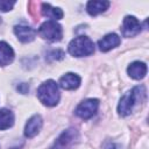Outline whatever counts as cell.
Segmentation results:
<instances>
[{
  "instance_id": "cell-9",
  "label": "cell",
  "mask_w": 149,
  "mask_h": 149,
  "mask_svg": "<svg viewBox=\"0 0 149 149\" xmlns=\"http://www.w3.org/2000/svg\"><path fill=\"white\" fill-rule=\"evenodd\" d=\"M14 33L16 37L22 42V43H28L31 42L35 36H36V30L31 27H28L26 24H17L14 27Z\"/></svg>"
},
{
  "instance_id": "cell-17",
  "label": "cell",
  "mask_w": 149,
  "mask_h": 149,
  "mask_svg": "<svg viewBox=\"0 0 149 149\" xmlns=\"http://www.w3.org/2000/svg\"><path fill=\"white\" fill-rule=\"evenodd\" d=\"M15 5V1H6V0H0V10L2 12H8L13 8Z\"/></svg>"
},
{
  "instance_id": "cell-11",
  "label": "cell",
  "mask_w": 149,
  "mask_h": 149,
  "mask_svg": "<svg viewBox=\"0 0 149 149\" xmlns=\"http://www.w3.org/2000/svg\"><path fill=\"white\" fill-rule=\"evenodd\" d=\"M80 77L76 73H72V72H68L65 73L64 76L61 77L59 79V86L64 90H76L79 85H80Z\"/></svg>"
},
{
  "instance_id": "cell-16",
  "label": "cell",
  "mask_w": 149,
  "mask_h": 149,
  "mask_svg": "<svg viewBox=\"0 0 149 149\" xmlns=\"http://www.w3.org/2000/svg\"><path fill=\"white\" fill-rule=\"evenodd\" d=\"M14 123V114L7 108L0 109V130L8 129Z\"/></svg>"
},
{
  "instance_id": "cell-7",
  "label": "cell",
  "mask_w": 149,
  "mask_h": 149,
  "mask_svg": "<svg viewBox=\"0 0 149 149\" xmlns=\"http://www.w3.org/2000/svg\"><path fill=\"white\" fill-rule=\"evenodd\" d=\"M141 28H142L141 23L139 22V20L135 16L127 15L123 19L122 27H121V33L125 37H133V36H136L137 34H140Z\"/></svg>"
},
{
  "instance_id": "cell-6",
  "label": "cell",
  "mask_w": 149,
  "mask_h": 149,
  "mask_svg": "<svg viewBox=\"0 0 149 149\" xmlns=\"http://www.w3.org/2000/svg\"><path fill=\"white\" fill-rule=\"evenodd\" d=\"M77 137H78V133L76 129L73 128L66 129L57 137L51 149H70L74 144V141L77 140Z\"/></svg>"
},
{
  "instance_id": "cell-3",
  "label": "cell",
  "mask_w": 149,
  "mask_h": 149,
  "mask_svg": "<svg viewBox=\"0 0 149 149\" xmlns=\"http://www.w3.org/2000/svg\"><path fill=\"white\" fill-rule=\"evenodd\" d=\"M68 51L74 57L90 56L94 52V43L87 36H78L69 43Z\"/></svg>"
},
{
  "instance_id": "cell-10",
  "label": "cell",
  "mask_w": 149,
  "mask_h": 149,
  "mask_svg": "<svg viewBox=\"0 0 149 149\" xmlns=\"http://www.w3.org/2000/svg\"><path fill=\"white\" fill-rule=\"evenodd\" d=\"M120 42H121L120 37H119L116 34L111 33V34L105 35L101 40L98 41V47H99L100 51L106 52V51H108V50H111V49L118 47V45L120 44Z\"/></svg>"
},
{
  "instance_id": "cell-19",
  "label": "cell",
  "mask_w": 149,
  "mask_h": 149,
  "mask_svg": "<svg viewBox=\"0 0 149 149\" xmlns=\"http://www.w3.org/2000/svg\"><path fill=\"white\" fill-rule=\"evenodd\" d=\"M104 149H119V146H116V144L113 143V142H108V143L105 144Z\"/></svg>"
},
{
  "instance_id": "cell-4",
  "label": "cell",
  "mask_w": 149,
  "mask_h": 149,
  "mask_svg": "<svg viewBox=\"0 0 149 149\" xmlns=\"http://www.w3.org/2000/svg\"><path fill=\"white\" fill-rule=\"evenodd\" d=\"M38 35L42 38L48 40L50 42H57L63 36V29H62V26L59 23H57L56 21L49 20V21L43 22L40 26Z\"/></svg>"
},
{
  "instance_id": "cell-15",
  "label": "cell",
  "mask_w": 149,
  "mask_h": 149,
  "mask_svg": "<svg viewBox=\"0 0 149 149\" xmlns=\"http://www.w3.org/2000/svg\"><path fill=\"white\" fill-rule=\"evenodd\" d=\"M109 1H99V0H94V1H88L86 5V10L90 15L95 16L102 12H105L108 7H109Z\"/></svg>"
},
{
  "instance_id": "cell-2",
  "label": "cell",
  "mask_w": 149,
  "mask_h": 149,
  "mask_svg": "<svg viewBox=\"0 0 149 149\" xmlns=\"http://www.w3.org/2000/svg\"><path fill=\"white\" fill-rule=\"evenodd\" d=\"M37 98L45 106H55L59 101L58 85L55 80H47L40 85L37 88Z\"/></svg>"
},
{
  "instance_id": "cell-8",
  "label": "cell",
  "mask_w": 149,
  "mask_h": 149,
  "mask_svg": "<svg viewBox=\"0 0 149 149\" xmlns=\"http://www.w3.org/2000/svg\"><path fill=\"white\" fill-rule=\"evenodd\" d=\"M42 125H43V120H42L41 115H38V114L33 115V116L27 121V123H26V127H24V135H26L27 137H29V139L36 136V135L40 133V130H41V128H42Z\"/></svg>"
},
{
  "instance_id": "cell-14",
  "label": "cell",
  "mask_w": 149,
  "mask_h": 149,
  "mask_svg": "<svg viewBox=\"0 0 149 149\" xmlns=\"http://www.w3.org/2000/svg\"><path fill=\"white\" fill-rule=\"evenodd\" d=\"M41 13L43 16L51 19V21H56L63 17V10L58 7H52L50 3L43 2L41 5Z\"/></svg>"
},
{
  "instance_id": "cell-1",
  "label": "cell",
  "mask_w": 149,
  "mask_h": 149,
  "mask_svg": "<svg viewBox=\"0 0 149 149\" xmlns=\"http://www.w3.org/2000/svg\"><path fill=\"white\" fill-rule=\"evenodd\" d=\"M146 99V88L143 85L135 86L132 91L123 94L118 105V113L121 116H127L133 112V108Z\"/></svg>"
},
{
  "instance_id": "cell-18",
  "label": "cell",
  "mask_w": 149,
  "mask_h": 149,
  "mask_svg": "<svg viewBox=\"0 0 149 149\" xmlns=\"http://www.w3.org/2000/svg\"><path fill=\"white\" fill-rule=\"evenodd\" d=\"M48 57H50V58L54 59V61H55V59L58 61V59H62V58L64 57V52H63L62 50H59V49H57V50H52V51L49 52Z\"/></svg>"
},
{
  "instance_id": "cell-12",
  "label": "cell",
  "mask_w": 149,
  "mask_h": 149,
  "mask_svg": "<svg viewBox=\"0 0 149 149\" xmlns=\"http://www.w3.org/2000/svg\"><path fill=\"white\" fill-rule=\"evenodd\" d=\"M127 72L133 79L140 80V79L144 78V76L147 74V65L143 62H140V61L133 62L132 64H129V66L127 69Z\"/></svg>"
},
{
  "instance_id": "cell-5",
  "label": "cell",
  "mask_w": 149,
  "mask_h": 149,
  "mask_svg": "<svg viewBox=\"0 0 149 149\" xmlns=\"http://www.w3.org/2000/svg\"><path fill=\"white\" fill-rule=\"evenodd\" d=\"M98 107H99V100L98 99H86L77 106L74 113L80 119L87 120V119H91L97 113Z\"/></svg>"
},
{
  "instance_id": "cell-13",
  "label": "cell",
  "mask_w": 149,
  "mask_h": 149,
  "mask_svg": "<svg viewBox=\"0 0 149 149\" xmlns=\"http://www.w3.org/2000/svg\"><path fill=\"white\" fill-rule=\"evenodd\" d=\"M14 59V51L9 44L0 41V66L9 65Z\"/></svg>"
}]
</instances>
